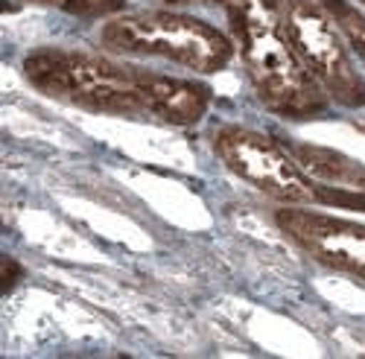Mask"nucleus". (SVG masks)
Here are the masks:
<instances>
[{
	"mask_svg": "<svg viewBox=\"0 0 365 359\" xmlns=\"http://www.w3.org/2000/svg\"><path fill=\"white\" fill-rule=\"evenodd\" d=\"M21 71L38 94L91 114L138 117L167 126H196L210 108V88L196 79L149 71L120 58L76 50L36 47Z\"/></svg>",
	"mask_w": 365,
	"mask_h": 359,
	"instance_id": "nucleus-1",
	"label": "nucleus"
},
{
	"mask_svg": "<svg viewBox=\"0 0 365 359\" xmlns=\"http://www.w3.org/2000/svg\"><path fill=\"white\" fill-rule=\"evenodd\" d=\"M225 12L242 71L266 111L284 120H316L330 111V97L295 56L284 24V0H170Z\"/></svg>",
	"mask_w": 365,
	"mask_h": 359,
	"instance_id": "nucleus-2",
	"label": "nucleus"
},
{
	"mask_svg": "<svg viewBox=\"0 0 365 359\" xmlns=\"http://www.w3.org/2000/svg\"><path fill=\"white\" fill-rule=\"evenodd\" d=\"M100 44L114 56L161 58L199 76L225 71L237 56V44L228 33L205 18L175 9L111 15L100 26Z\"/></svg>",
	"mask_w": 365,
	"mask_h": 359,
	"instance_id": "nucleus-3",
	"label": "nucleus"
},
{
	"mask_svg": "<svg viewBox=\"0 0 365 359\" xmlns=\"http://www.w3.org/2000/svg\"><path fill=\"white\" fill-rule=\"evenodd\" d=\"M217 158L246 184L281 204H339L365 211V190L324 184L289 155V149L249 126H222L214 135Z\"/></svg>",
	"mask_w": 365,
	"mask_h": 359,
	"instance_id": "nucleus-4",
	"label": "nucleus"
},
{
	"mask_svg": "<svg viewBox=\"0 0 365 359\" xmlns=\"http://www.w3.org/2000/svg\"><path fill=\"white\" fill-rule=\"evenodd\" d=\"M281 24L301 65L322 85L330 103L365 111V76L345 36L319 0H284Z\"/></svg>",
	"mask_w": 365,
	"mask_h": 359,
	"instance_id": "nucleus-5",
	"label": "nucleus"
},
{
	"mask_svg": "<svg viewBox=\"0 0 365 359\" xmlns=\"http://www.w3.org/2000/svg\"><path fill=\"white\" fill-rule=\"evenodd\" d=\"M275 225L319 266L365 283V225L362 222L339 219L301 204H281L275 211Z\"/></svg>",
	"mask_w": 365,
	"mask_h": 359,
	"instance_id": "nucleus-6",
	"label": "nucleus"
},
{
	"mask_svg": "<svg viewBox=\"0 0 365 359\" xmlns=\"http://www.w3.org/2000/svg\"><path fill=\"white\" fill-rule=\"evenodd\" d=\"M289 149V155L304 167V172H310L313 178L333 187H348V190H365V167L356 164L354 158L336 152V149H324L313 143H284Z\"/></svg>",
	"mask_w": 365,
	"mask_h": 359,
	"instance_id": "nucleus-7",
	"label": "nucleus"
},
{
	"mask_svg": "<svg viewBox=\"0 0 365 359\" xmlns=\"http://www.w3.org/2000/svg\"><path fill=\"white\" fill-rule=\"evenodd\" d=\"M327 9V15L333 18V24L339 26V33L345 36L351 53L365 65V12L356 9L348 0H319Z\"/></svg>",
	"mask_w": 365,
	"mask_h": 359,
	"instance_id": "nucleus-8",
	"label": "nucleus"
},
{
	"mask_svg": "<svg viewBox=\"0 0 365 359\" xmlns=\"http://www.w3.org/2000/svg\"><path fill=\"white\" fill-rule=\"evenodd\" d=\"M26 4L58 9V12L76 15V18H106V15L111 18L126 9V0H26Z\"/></svg>",
	"mask_w": 365,
	"mask_h": 359,
	"instance_id": "nucleus-9",
	"label": "nucleus"
},
{
	"mask_svg": "<svg viewBox=\"0 0 365 359\" xmlns=\"http://www.w3.org/2000/svg\"><path fill=\"white\" fill-rule=\"evenodd\" d=\"M359 4H362V6H365V0H359Z\"/></svg>",
	"mask_w": 365,
	"mask_h": 359,
	"instance_id": "nucleus-10",
	"label": "nucleus"
},
{
	"mask_svg": "<svg viewBox=\"0 0 365 359\" xmlns=\"http://www.w3.org/2000/svg\"><path fill=\"white\" fill-rule=\"evenodd\" d=\"M362 129H365V120H362Z\"/></svg>",
	"mask_w": 365,
	"mask_h": 359,
	"instance_id": "nucleus-11",
	"label": "nucleus"
}]
</instances>
